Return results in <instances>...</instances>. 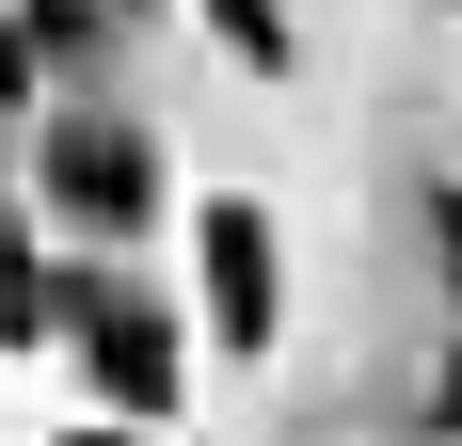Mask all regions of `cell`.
<instances>
[{
    "mask_svg": "<svg viewBox=\"0 0 462 446\" xmlns=\"http://www.w3.org/2000/svg\"><path fill=\"white\" fill-rule=\"evenodd\" d=\"M64 446H128V431H64Z\"/></svg>",
    "mask_w": 462,
    "mask_h": 446,
    "instance_id": "obj_8",
    "label": "cell"
},
{
    "mask_svg": "<svg viewBox=\"0 0 462 446\" xmlns=\"http://www.w3.org/2000/svg\"><path fill=\"white\" fill-rule=\"evenodd\" d=\"M16 33H32L48 64H96V48H112V0H32V16H16Z\"/></svg>",
    "mask_w": 462,
    "mask_h": 446,
    "instance_id": "obj_3",
    "label": "cell"
},
{
    "mask_svg": "<svg viewBox=\"0 0 462 446\" xmlns=\"http://www.w3.org/2000/svg\"><path fill=\"white\" fill-rule=\"evenodd\" d=\"M208 33H224L239 64H287V16H272V0H208Z\"/></svg>",
    "mask_w": 462,
    "mask_h": 446,
    "instance_id": "obj_4",
    "label": "cell"
},
{
    "mask_svg": "<svg viewBox=\"0 0 462 446\" xmlns=\"http://www.w3.org/2000/svg\"><path fill=\"white\" fill-rule=\"evenodd\" d=\"M430 414H447V431H462V367H447V383H430Z\"/></svg>",
    "mask_w": 462,
    "mask_h": 446,
    "instance_id": "obj_6",
    "label": "cell"
},
{
    "mask_svg": "<svg viewBox=\"0 0 462 446\" xmlns=\"http://www.w3.org/2000/svg\"><path fill=\"white\" fill-rule=\"evenodd\" d=\"M32 191H48L64 223H96V239H128V223H143V144H128V128H96V112H80V128H48Z\"/></svg>",
    "mask_w": 462,
    "mask_h": 446,
    "instance_id": "obj_1",
    "label": "cell"
},
{
    "mask_svg": "<svg viewBox=\"0 0 462 446\" xmlns=\"http://www.w3.org/2000/svg\"><path fill=\"white\" fill-rule=\"evenodd\" d=\"M430 239H447V287H462V208H447V223H430Z\"/></svg>",
    "mask_w": 462,
    "mask_h": 446,
    "instance_id": "obj_7",
    "label": "cell"
},
{
    "mask_svg": "<svg viewBox=\"0 0 462 446\" xmlns=\"http://www.w3.org/2000/svg\"><path fill=\"white\" fill-rule=\"evenodd\" d=\"M32 80H48V48L16 33V16H0V112H16V96H32Z\"/></svg>",
    "mask_w": 462,
    "mask_h": 446,
    "instance_id": "obj_5",
    "label": "cell"
},
{
    "mask_svg": "<svg viewBox=\"0 0 462 446\" xmlns=\"http://www.w3.org/2000/svg\"><path fill=\"white\" fill-rule=\"evenodd\" d=\"M191 256H208V335H224V351H272V223L239 208H191Z\"/></svg>",
    "mask_w": 462,
    "mask_h": 446,
    "instance_id": "obj_2",
    "label": "cell"
}]
</instances>
